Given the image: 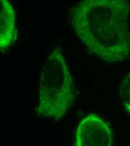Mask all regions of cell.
Here are the masks:
<instances>
[{
    "mask_svg": "<svg viewBox=\"0 0 130 146\" xmlns=\"http://www.w3.org/2000/svg\"><path fill=\"white\" fill-rule=\"evenodd\" d=\"M130 13L127 0H81L70 20L90 52L108 63L120 62L130 57Z\"/></svg>",
    "mask_w": 130,
    "mask_h": 146,
    "instance_id": "obj_1",
    "label": "cell"
},
{
    "mask_svg": "<svg viewBox=\"0 0 130 146\" xmlns=\"http://www.w3.org/2000/svg\"><path fill=\"white\" fill-rule=\"evenodd\" d=\"M73 82L61 48L53 50L43 65L38 87L37 115L62 119L74 101Z\"/></svg>",
    "mask_w": 130,
    "mask_h": 146,
    "instance_id": "obj_2",
    "label": "cell"
},
{
    "mask_svg": "<svg viewBox=\"0 0 130 146\" xmlns=\"http://www.w3.org/2000/svg\"><path fill=\"white\" fill-rule=\"evenodd\" d=\"M113 140V133L108 123L95 113L85 116L76 129L75 146H111Z\"/></svg>",
    "mask_w": 130,
    "mask_h": 146,
    "instance_id": "obj_3",
    "label": "cell"
},
{
    "mask_svg": "<svg viewBox=\"0 0 130 146\" xmlns=\"http://www.w3.org/2000/svg\"><path fill=\"white\" fill-rule=\"evenodd\" d=\"M16 34L15 13L9 0H0V49H9Z\"/></svg>",
    "mask_w": 130,
    "mask_h": 146,
    "instance_id": "obj_4",
    "label": "cell"
},
{
    "mask_svg": "<svg viewBox=\"0 0 130 146\" xmlns=\"http://www.w3.org/2000/svg\"><path fill=\"white\" fill-rule=\"evenodd\" d=\"M119 97L125 109L130 114V73L122 81L119 87Z\"/></svg>",
    "mask_w": 130,
    "mask_h": 146,
    "instance_id": "obj_5",
    "label": "cell"
}]
</instances>
